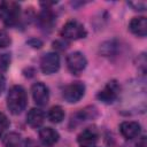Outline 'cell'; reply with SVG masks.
I'll return each mask as SVG.
<instances>
[{
  "label": "cell",
  "instance_id": "1",
  "mask_svg": "<svg viewBox=\"0 0 147 147\" xmlns=\"http://www.w3.org/2000/svg\"><path fill=\"white\" fill-rule=\"evenodd\" d=\"M28 105L26 91L21 85H14L7 94V107L13 115H20Z\"/></svg>",
  "mask_w": 147,
  "mask_h": 147
},
{
  "label": "cell",
  "instance_id": "2",
  "mask_svg": "<svg viewBox=\"0 0 147 147\" xmlns=\"http://www.w3.org/2000/svg\"><path fill=\"white\" fill-rule=\"evenodd\" d=\"M87 34L85 26L83 23H80L77 20H70L68 21L62 30H61V36L65 40H78L82 38H85Z\"/></svg>",
  "mask_w": 147,
  "mask_h": 147
},
{
  "label": "cell",
  "instance_id": "3",
  "mask_svg": "<svg viewBox=\"0 0 147 147\" xmlns=\"http://www.w3.org/2000/svg\"><path fill=\"white\" fill-rule=\"evenodd\" d=\"M119 93H121V85L118 84L117 80L113 79L108 82L101 91H99L96 98L99 101H101L105 105H111L118 99Z\"/></svg>",
  "mask_w": 147,
  "mask_h": 147
},
{
  "label": "cell",
  "instance_id": "4",
  "mask_svg": "<svg viewBox=\"0 0 147 147\" xmlns=\"http://www.w3.org/2000/svg\"><path fill=\"white\" fill-rule=\"evenodd\" d=\"M85 84L82 82H74L70 83L69 85H67L63 88V98L67 102L69 103H76L78 102L85 94Z\"/></svg>",
  "mask_w": 147,
  "mask_h": 147
},
{
  "label": "cell",
  "instance_id": "5",
  "mask_svg": "<svg viewBox=\"0 0 147 147\" xmlns=\"http://www.w3.org/2000/svg\"><path fill=\"white\" fill-rule=\"evenodd\" d=\"M40 69L45 75L55 74L60 69V56L55 52H49L40 59Z\"/></svg>",
  "mask_w": 147,
  "mask_h": 147
},
{
  "label": "cell",
  "instance_id": "6",
  "mask_svg": "<svg viewBox=\"0 0 147 147\" xmlns=\"http://www.w3.org/2000/svg\"><path fill=\"white\" fill-rule=\"evenodd\" d=\"M87 64L85 55L80 52H72L67 56V67L68 70L74 75H79Z\"/></svg>",
  "mask_w": 147,
  "mask_h": 147
},
{
  "label": "cell",
  "instance_id": "7",
  "mask_svg": "<svg viewBox=\"0 0 147 147\" xmlns=\"http://www.w3.org/2000/svg\"><path fill=\"white\" fill-rule=\"evenodd\" d=\"M99 138V132L96 127L88 126L84 129L78 136H77V142L79 147H94Z\"/></svg>",
  "mask_w": 147,
  "mask_h": 147
},
{
  "label": "cell",
  "instance_id": "8",
  "mask_svg": "<svg viewBox=\"0 0 147 147\" xmlns=\"http://www.w3.org/2000/svg\"><path fill=\"white\" fill-rule=\"evenodd\" d=\"M21 16V8L17 2L9 1L6 2V9H5V15H3V23L7 26H14L18 23Z\"/></svg>",
  "mask_w": 147,
  "mask_h": 147
},
{
  "label": "cell",
  "instance_id": "9",
  "mask_svg": "<svg viewBox=\"0 0 147 147\" xmlns=\"http://www.w3.org/2000/svg\"><path fill=\"white\" fill-rule=\"evenodd\" d=\"M31 92H32V98H33V101L36 102V105L42 107L48 103L49 90L44 83H41V82L34 83L31 87Z\"/></svg>",
  "mask_w": 147,
  "mask_h": 147
},
{
  "label": "cell",
  "instance_id": "10",
  "mask_svg": "<svg viewBox=\"0 0 147 147\" xmlns=\"http://www.w3.org/2000/svg\"><path fill=\"white\" fill-rule=\"evenodd\" d=\"M96 116H98V109L94 106L85 107L84 109H80L79 111H77L76 114H74L71 116L70 125H74V127H75V126H77L78 124H80L85 121L95 118Z\"/></svg>",
  "mask_w": 147,
  "mask_h": 147
},
{
  "label": "cell",
  "instance_id": "11",
  "mask_svg": "<svg viewBox=\"0 0 147 147\" xmlns=\"http://www.w3.org/2000/svg\"><path fill=\"white\" fill-rule=\"evenodd\" d=\"M37 22L38 25L42 29V30H52L54 24H55V14L52 10V8L49 7H45L38 15L37 17Z\"/></svg>",
  "mask_w": 147,
  "mask_h": 147
},
{
  "label": "cell",
  "instance_id": "12",
  "mask_svg": "<svg viewBox=\"0 0 147 147\" xmlns=\"http://www.w3.org/2000/svg\"><path fill=\"white\" fill-rule=\"evenodd\" d=\"M119 132L125 139H134L139 137L141 132V126L138 122L134 121H125L119 125Z\"/></svg>",
  "mask_w": 147,
  "mask_h": 147
},
{
  "label": "cell",
  "instance_id": "13",
  "mask_svg": "<svg viewBox=\"0 0 147 147\" xmlns=\"http://www.w3.org/2000/svg\"><path fill=\"white\" fill-rule=\"evenodd\" d=\"M59 138H60V134L56 130H54L53 127H49V126H46V127H42L40 129L39 131V139H40V142L46 146V147H51L53 146L54 144H56L59 141Z\"/></svg>",
  "mask_w": 147,
  "mask_h": 147
},
{
  "label": "cell",
  "instance_id": "14",
  "mask_svg": "<svg viewBox=\"0 0 147 147\" xmlns=\"http://www.w3.org/2000/svg\"><path fill=\"white\" fill-rule=\"evenodd\" d=\"M130 31L138 37H146L147 34V20L145 16L133 17L129 23Z\"/></svg>",
  "mask_w": 147,
  "mask_h": 147
},
{
  "label": "cell",
  "instance_id": "15",
  "mask_svg": "<svg viewBox=\"0 0 147 147\" xmlns=\"http://www.w3.org/2000/svg\"><path fill=\"white\" fill-rule=\"evenodd\" d=\"M45 121V113L39 108H32L26 114V123L32 129H38Z\"/></svg>",
  "mask_w": 147,
  "mask_h": 147
},
{
  "label": "cell",
  "instance_id": "16",
  "mask_svg": "<svg viewBox=\"0 0 147 147\" xmlns=\"http://www.w3.org/2000/svg\"><path fill=\"white\" fill-rule=\"evenodd\" d=\"M47 117L52 123H61L64 119V110L61 106H53L48 113H47Z\"/></svg>",
  "mask_w": 147,
  "mask_h": 147
},
{
  "label": "cell",
  "instance_id": "17",
  "mask_svg": "<svg viewBox=\"0 0 147 147\" xmlns=\"http://www.w3.org/2000/svg\"><path fill=\"white\" fill-rule=\"evenodd\" d=\"M22 144V138L16 132H10L3 138V147H20Z\"/></svg>",
  "mask_w": 147,
  "mask_h": 147
},
{
  "label": "cell",
  "instance_id": "18",
  "mask_svg": "<svg viewBox=\"0 0 147 147\" xmlns=\"http://www.w3.org/2000/svg\"><path fill=\"white\" fill-rule=\"evenodd\" d=\"M9 125H10V122H9L8 117L3 113H0V138L3 137V134L8 130Z\"/></svg>",
  "mask_w": 147,
  "mask_h": 147
},
{
  "label": "cell",
  "instance_id": "19",
  "mask_svg": "<svg viewBox=\"0 0 147 147\" xmlns=\"http://www.w3.org/2000/svg\"><path fill=\"white\" fill-rule=\"evenodd\" d=\"M11 44V38L8 34L7 31L1 30L0 31V48H5Z\"/></svg>",
  "mask_w": 147,
  "mask_h": 147
},
{
  "label": "cell",
  "instance_id": "20",
  "mask_svg": "<svg viewBox=\"0 0 147 147\" xmlns=\"http://www.w3.org/2000/svg\"><path fill=\"white\" fill-rule=\"evenodd\" d=\"M10 64V55L8 53L0 55V69L2 71H6Z\"/></svg>",
  "mask_w": 147,
  "mask_h": 147
},
{
  "label": "cell",
  "instance_id": "21",
  "mask_svg": "<svg viewBox=\"0 0 147 147\" xmlns=\"http://www.w3.org/2000/svg\"><path fill=\"white\" fill-rule=\"evenodd\" d=\"M20 147H39V144L32 138H26L22 140V144Z\"/></svg>",
  "mask_w": 147,
  "mask_h": 147
},
{
  "label": "cell",
  "instance_id": "22",
  "mask_svg": "<svg viewBox=\"0 0 147 147\" xmlns=\"http://www.w3.org/2000/svg\"><path fill=\"white\" fill-rule=\"evenodd\" d=\"M129 5L134 9V10H145L146 9V2L145 1H139V2H129Z\"/></svg>",
  "mask_w": 147,
  "mask_h": 147
},
{
  "label": "cell",
  "instance_id": "23",
  "mask_svg": "<svg viewBox=\"0 0 147 147\" xmlns=\"http://www.w3.org/2000/svg\"><path fill=\"white\" fill-rule=\"evenodd\" d=\"M138 63H140L138 67L140 68L141 72H142V74H145V71H146V56H145V54H144V53L138 57Z\"/></svg>",
  "mask_w": 147,
  "mask_h": 147
},
{
  "label": "cell",
  "instance_id": "24",
  "mask_svg": "<svg viewBox=\"0 0 147 147\" xmlns=\"http://www.w3.org/2000/svg\"><path fill=\"white\" fill-rule=\"evenodd\" d=\"M28 42H29V45H31L33 48H40V47H41V45H42V42H41L39 39H36V38L30 39Z\"/></svg>",
  "mask_w": 147,
  "mask_h": 147
},
{
  "label": "cell",
  "instance_id": "25",
  "mask_svg": "<svg viewBox=\"0 0 147 147\" xmlns=\"http://www.w3.org/2000/svg\"><path fill=\"white\" fill-rule=\"evenodd\" d=\"M5 87H6V78H5V76L0 72V95H1L2 92L5 91Z\"/></svg>",
  "mask_w": 147,
  "mask_h": 147
},
{
  "label": "cell",
  "instance_id": "26",
  "mask_svg": "<svg viewBox=\"0 0 147 147\" xmlns=\"http://www.w3.org/2000/svg\"><path fill=\"white\" fill-rule=\"evenodd\" d=\"M6 9V1H0V18H3Z\"/></svg>",
  "mask_w": 147,
  "mask_h": 147
},
{
  "label": "cell",
  "instance_id": "27",
  "mask_svg": "<svg viewBox=\"0 0 147 147\" xmlns=\"http://www.w3.org/2000/svg\"><path fill=\"white\" fill-rule=\"evenodd\" d=\"M137 147H147V141H146V137H141V139L138 141Z\"/></svg>",
  "mask_w": 147,
  "mask_h": 147
}]
</instances>
